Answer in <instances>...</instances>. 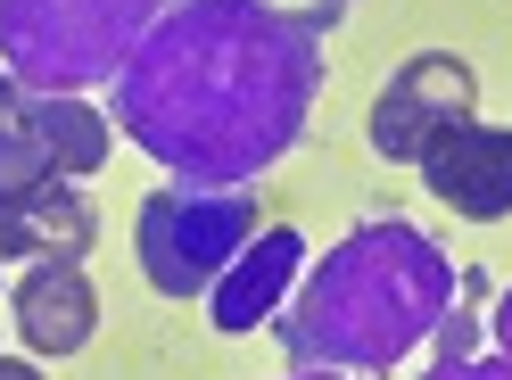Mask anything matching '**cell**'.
<instances>
[{
	"label": "cell",
	"mask_w": 512,
	"mask_h": 380,
	"mask_svg": "<svg viewBox=\"0 0 512 380\" xmlns=\"http://www.w3.org/2000/svg\"><path fill=\"white\" fill-rule=\"evenodd\" d=\"M438 290H446L438 248L422 232H405V224H380V232H356L323 273H314L306 323L290 339L298 347H339V356H356V364H389L397 347L430 323Z\"/></svg>",
	"instance_id": "obj_2"
},
{
	"label": "cell",
	"mask_w": 512,
	"mask_h": 380,
	"mask_svg": "<svg viewBox=\"0 0 512 380\" xmlns=\"http://www.w3.org/2000/svg\"><path fill=\"white\" fill-rule=\"evenodd\" d=\"M471 108H479L471 58L422 50V58H405L389 75V91L372 100V149L389 157V166H422V149L438 133H455V124H471Z\"/></svg>",
	"instance_id": "obj_5"
},
{
	"label": "cell",
	"mask_w": 512,
	"mask_h": 380,
	"mask_svg": "<svg viewBox=\"0 0 512 380\" xmlns=\"http://www.w3.org/2000/svg\"><path fill=\"white\" fill-rule=\"evenodd\" d=\"M298 257H306V240L290 232V224H273V232H256L240 257H232V273L215 281V331H256L265 314L281 306V290H290V273H298Z\"/></svg>",
	"instance_id": "obj_9"
},
{
	"label": "cell",
	"mask_w": 512,
	"mask_h": 380,
	"mask_svg": "<svg viewBox=\"0 0 512 380\" xmlns=\"http://www.w3.org/2000/svg\"><path fill=\"white\" fill-rule=\"evenodd\" d=\"M422 182L438 207H455L463 224H504L512 215V124H455L422 149Z\"/></svg>",
	"instance_id": "obj_6"
},
{
	"label": "cell",
	"mask_w": 512,
	"mask_h": 380,
	"mask_svg": "<svg viewBox=\"0 0 512 380\" xmlns=\"http://www.w3.org/2000/svg\"><path fill=\"white\" fill-rule=\"evenodd\" d=\"M9 306H17V339L34 347V356H83L91 323H100V298H91L83 257H42L9 290Z\"/></svg>",
	"instance_id": "obj_7"
},
{
	"label": "cell",
	"mask_w": 512,
	"mask_h": 380,
	"mask_svg": "<svg viewBox=\"0 0 512 380\" xmlns=\"http://www.w3.org/2000/svg\"><path fill=\"white\" fill-rule=\"evenodd\" d=\"M0 116L25 124L34 149L50 157L58 174H91V166L108 157V124L91 116L83 100H67V91H25L17 75H0Z\"/></svg>",
	"instance_id": "obj_8"
},
{
	"label": "cell",
	"mask_w": 512,
	"mask_h": 380,
	"mask_svg": "<svg viewBox=\"0 0 512 380\" xmlns=\"http://www.w3.org/2000/svg\"><path fill=\"white\" fill-rule=\"evenodd\" d=\"M0 380H42V372L25 364V356H0Z\"/></svg>",
	"instance_id": "obj_10"
},
{
	"label": "cell",
	"mask_w": 512,
	"mask_h": 380,
	"mask_svg": "<svg viewBox=\"0 0 512 380\" xmlns=\"http://www.w3.org/2000/svg\"><path fill=\"white\" fill-rule=\"evenodd\" d=\"M248 240L256 207L240 190H157L141 207V273L157 298H207Z\"/></svg>",
	"instance_id": "obj_3"
},
{
	"label": "cell",
	"mask_w": 512,
	"mask_h": 380,
	"mask_svg": "<svg viewBox=\"0 0 512 380\" xmlns=\"http://www.w3.org/2000/svg\"><path fill=\"white\" fill-rule=\"evenodd\" d=\"M157 0H0L9 34V75L17 83H83L124 58V34Z\"/></svg>",
	"instance_id": "obj_4"
},
{
	"label": "cell",
	"mask_w": 512,
	"mask_h": 380,
	"mask_svg": "<svg viewBox=\"0 0 512 380\" xmlns=\"http://www.w3.org/2000/svg\"><path fill=\"white\" fill-rule=\"evenodd\" d=\"M281 58H306L298 34L240 0H207L199 17H174L124 75L133 141L190 174L265 166L298 141V100H265L273 83L298 91V67H281Z\"/></svg>",
	"instance_id": "obj_1"
}]
</instances>
